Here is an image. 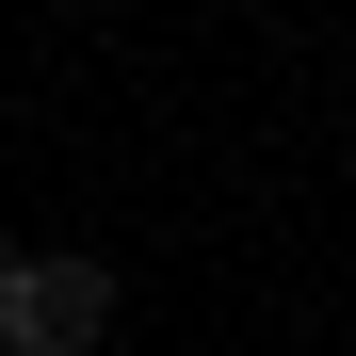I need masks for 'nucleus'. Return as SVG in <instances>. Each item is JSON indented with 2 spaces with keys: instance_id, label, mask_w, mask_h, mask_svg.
I'll return each instance as SVG.
<instances>
[{
  "instance_id": "1",
  "label": "nucleus",
  "mask_w": 356,
  "mask_h": 356,
  "mask_svg": "<svg viewBox=\"0 0 356 356\" xmlns=\"http://www.w3.org/2000/svg\"><path fill=\"white\" fill-rule=\"evenodd\" d=\"M113 340V259L0 243V356H97Z\"/></svg>"
}]
</instances>
